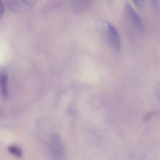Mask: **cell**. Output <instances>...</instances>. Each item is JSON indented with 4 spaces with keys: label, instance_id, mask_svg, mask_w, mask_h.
<instances>
[{
    "label": "cell",
    "instance_id": "7",
    "mask_svg": "<svg viewBox=\"0 0 160 160\" xmlns=\"http://www.w3.org/2000/svg\"><path fill=\"white\" fill-rule=\"evenodd\" d=\"M154 91L156 98L160 102V81L155 85Z\"/></svg>",
    "mask_w": 160,
    "mask_h": 160
},
{
    "label": "cell",
    "instance_id": "9",
    "mask_svg": "<svg viewBox=\"0 0 160 160\" xmlns=\"http://www.w3.org/2000/svg\"><path fill=\"white\" fill-rule=\"evenodd\" d=\"M4 11V7L3 4L1 1H0V18H2V16L3 15Z\"/></svg>",
    "mask_w": 160,
    "mask_h": 160
},
{
    "label": "cell",
    "instance_id": "8",
    "mask_svg": "<svg viewBox=\"0 0 160 160\" xmlns=\"http://www.w3.org/2000/svg\"><path fill=\"white\" fill-rule=\"evenodd\" d=\"M133 3L139 8H142L145 5V2L143 1H133Z\"/></svg>",
    "mask_w": 160,
    "mask_h": 160
},
{
    "label": "cell",
    "instance_id": "2",
    "mask_svg": "<svg viewBox=\"0 0 160 160\" xmlns=\"http://www.w3.org/2000/svg\"><path fill=\"white\" fill-rule=\"evenodd\" d=\"M50 152L53 160H63L64 148L62 141L58 135H53L50 142Z\"/></svg>",
    "mask_w": 160,
    "mask_h": 160
},
{
    "label": "cell",
    "instance_id": "1",
    "mask_svg": "<svg viewBox=\"0 0 160 160\" xmlns=\"http://www.w3.org/2000/svg\"><path fill=\"white\" fill-rule=\"evenodd\" d=\"M99 31L102 34L111 47L117 52L121 49L120 36L115 27L110 23H99Z\"/></svg>",
    "mask_w": 160,
    "mask_h": 160
},
{
    "label": "cell",
    "instance_id": "4",
    "mask_svg": "<svg viewBox=\"0 0 160 160\" xmlns=\"http://www.w3.org/2000/svg\"><path fill=\"white\" fill-rule=\"evenodd\" d=\"M34 3L33 1H11L8 2L7 5L14 12L23 13L30 10Z\"/></svg>",
    "mask_w": 160,
    "mask_h": 160
},
{
    "label": "cell",
    "instance_id": "6",
    "mask_svg": "<svg viewBox=\"0 0 160 160\" xmlns=\"http://www.w3.org/2000/svg\"><path fill=\"white\" fill-rule=\"evenodd\" d=\"M8 150L9 153L14 157L20 158L22 157V152L21 148L16 145L10 146L8 147Z\"/></svg>",
    "mask_w": 160,
    "mask_h": 160
},
{
    "label": "cell",
    "instance_id": "5",
    "mask_svg": "<svg viewBox=\"0 0 160 160\" xmlns=\"http://www.w3.org/2000/svg\"><path fill=\"white\" fill-rule=\"evenodd\" d=\"M8 75L6 72L0 75V89L2 95L5 98H6L8 95Z\"/></svg>",
    "mask_w": 160,
    "mask_h": 160
},
{
    "label": "cell",
    "instance_id": "3",
    "mask_svg": "<svg viewBox=\"0 0 160 160\" xmlns=\"http://www.w3.org/2000/svg\"><path fill=\"white\" fill-rule=\"evenodd\" d=\"M125 9L127 15L133 26L139 32H142L144 29L143 23L139 14L130 3L126 4Z\"/></svg>",
    "mask_w": 160,
    "mask_h": 160
}]
</instances>
